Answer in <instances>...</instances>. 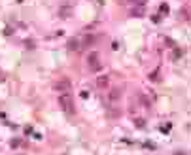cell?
Listing matches in <instances>:
<instances>
[{"label":"cell","mask_w":191,"mask_h":155,"mask_svg":"<svg viewBox=\"0 0 191 155\" xmlns=\"http://www.w3.org/2000/svg\"><path fill=\"white\" fill-rule=\"evenodd\" d=\"M59 102H61V106H63L64 110H68V112H72V110H74V108H72V106H74V102H72V98H70L68 95H61Z\"/></svg>","instance_id":"cell-2"},{"label":"cell","mask_w":191,"mask_h":155,"mask_svg":"<svg viewBox=\"0 0 191 155\" xmlns=\"http://www.w3.org/2000/svg\"><path fill=\"white\" fill-rule=\"evenodd\" d=\"M57 89H63V91H66V89L70 87V81L66 80V81H61V83H57V85H55Z\"/></svg>","instance_id":"cell-4"},{"label":"cell","mask_w":191,"mask_h":155,"mask_svg":"<svg viewBox=\"0 0 191 155\" xmlns=\"http://www.w3.org/2000/svg\"><path fill=\"white\" fill-rule=\"evenodd\" d=\"M119 98V91H114V93H110V100H117Z\"/></svg>","instance_id":"cell-5"},{"label":"cell","mask_w":191,"mask_h":155,"mask_svg":"<svg viewBox=\"0 0 191 155\" xmlns=\"http://www.w3.org/2000/svg\"><path fill=\"white\" fill-rule=\"evenodd\" d=\"M87 64L91 70H98L100 68V63H98V53H89L87 55Z\"/></svg>","instance_id":"cell-1"},{"label":"cell","mask_w":191,"mask_h":155,"mask_svg":"<svg viewBox=\"0 0 191 155\" xmlns=\"http://www.w3.org/2000/svg\"><path fill=\"white\" fill-rule=\"evenodd\" d=\"M97 85H100V87H106V85H108V76H100L98 80H97Z\"/></svg>","instance_id":"cell-3"}]
</instances>
